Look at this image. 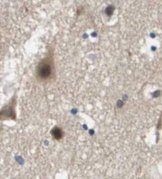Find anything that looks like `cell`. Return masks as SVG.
Returning a JSON list of instances; mask_svg holds the SVG:
<instances>
[{
  "label": "cell",
  "instance_id": "obj_1",
  "mask_svg": "<svg viewBox=\"0 0 162 179\" xmlns=\"http://www.w3.org/2000/svg\"><path fill=\"white\" fill-rule=\"evenodd\" d=\"M54 66L49 59H45L38 64L37 68V76L40 80L47 81L54 76Z\"/></svg>",
  "mask_w": 162,
  "mask_h": 179
},
{
  "label": "cell",
  "instance_id": "obj_2",
  "mask_svg": "<svg viewBox=\"0 0 162 179\" xmlns=\"http://www.w3.org/2000/svg\"><path fill=\"white\" fill-rule=\"evenodd\" d=\"M16 106V99L13 98L8 105L4 106L1 110L0 117L1 120H15L16 119L15 107Z\"/></svg>",
  "mask_w": 162,
  "mask_h": 179
},
{
  "label": "cell",
  "instance_id": "obj_3",
  "mask_svg": "<svg viewBox=\"0 0 162 179\" xmlns=\"http://www.w3.org/2000/svg\"><path fill=\"white\" fill-rule=\"evenodd\" d=\"M50 134L53 138L57 140H60L63 139L64 136V132L63 129L59 126H55L52 128L50 131Z\"/></svg>",
  "mask_w": 162,
  "mask_h": 179
},
{
  "label": "cell",
  "instance_id": "obj_4",
  "mask_svg": "<svg viewBox=\"0 0 162 179\" xmlns=\"http://www.w3.org/2000/svg\"><path fill=\"white\" fill-rule=\"evenodd\" d=\"M115 10V7L113 6H109L106 7L105 10V12L106 15H108L109 16H110L113 14Z\"/></svg>",
  "mask_w": 162,
  "mask_h": 179
}]
</instances>
